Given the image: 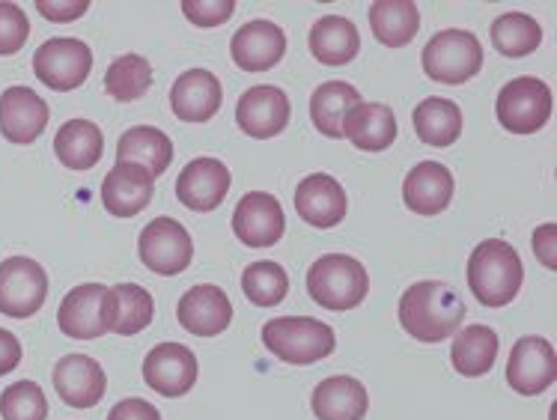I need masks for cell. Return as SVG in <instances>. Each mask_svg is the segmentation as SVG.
<instances>
[{
	"instance_id": "cell-42",
	"label": "cell",
	"mask_w": 557,
	"mask_h": 420,
	"mask_svg": "<svg viewBox=\"0 0 557 420\" xmlns=\"http://www.w3.org/2000/svg\"><path fill=\"white\" fill-rule=\"evenodd\" d=\"M22 363V343L12 331L0 329V375L12 373Z\"/></svg>"
},
{
	"instance_id": "cell-40",
	"label": "cell",
	"mask_w": 557,
	"mask_h": 420,
	"mask_svg": "<svg viewBox=\"0 0 557 420\" xmlns=\"http://www.w3.org/2000/svg\"><path fill=\"white\" fill-rule=\"evenodd\" d=\"M36 10L42 12V18H48V22H75V18H81L84 12L90 10V3L87 0H66V3H58V0H39L36 3Z\"/></svg>"
},
{
	"instance_id": "cell-21",
	"label": "cell",
	"mask_w": 557,
	"mask_h": 420,
	"mask_svg": "<svg viewBox=\"0 0 557 420\" xmlns=\"http://www.w3.org/2000/svg\"><path fill=\"white\" fill-rule=\"evenodd\" d=\"M224 102V87L209 69H188L171 87L173 114L183 123H209Z\"/></svg>"
},
{
	"instance_id": "cell-19",
	"label": "cell",
	"mask_w": 557,
	"mask_h": 420,
	"mask_svg": "<svg viewBox=\"0 0 557 420\" xmlns=\"http://www.w3.org/2000/svg\"><path fill=\"white\" fill-rule=\"evenodd\" d=\"M176 317L188 334L197 337H215L224 334L233 322V305L230 296L215 284L191 286L176 307Z\"/></svg>"
},
{
	"instance_id": "cell-7",
	"label": "cell",
	"mask_w": 557,
	"mask_h": 420,
	"mask_svg": "<svg viewBox=\"0 0 557 420\" xmlns=\"http://www.w3.org/2000/svg\"><path fill=\"white\" fill-rule=\"evenodd\" d=\"M137 257L152 274H161V277L183 274L194 260L191 233L176 218H156L140 230Z\"/></svg>"
},
{
	"instance_id": "cell-39",
	"label": "cell",
	"mask_w": 557,
	"mask_h": 420,
	"mask_svg": "<svg viewBox=\"0 0 557 420\" xmlns=\"http://www.w3.org/2000/svg\"><path fill=\"white\" fill-rule=\"evenodd\" d=\"M185 18L197 27H221L233 18V0H183Z\"/></svg>"
},
{
	"instance_id": "cell-34",
	"label": "cell",
	"mask_w": 557,
	"mask_h": 420,
	"mask_svg": "<svg viewBox=\"0 0 557 420\" xmlns=\"http://www.w3.org/2000/svg\"><path fill=\"white\" fill-rule=\"evenodd\" d=\"M490 36L492 46L498 48V54H504V58H528L543 46V27L534 15H524V12L498 15L492 22Z\"/></svg>"
},
{
	"instance_id": "cell-41",
	"label": "cell",
	"mask_w": 557,
	"mask_h": 420,
	"mask_svg": "<svg viewBox=\"0 0 557 420\" xmlns=\"http://www.w3.org/2000/svg\"><path fill=\"white\" fill-rule=\"evenodd\" d=\"M108 420H161V411L152 406V403H147V399H120L114 409H111V415H108Z\"/></svg>"
},
{
	"instance_id": "cell-8",
	"label": "cell",
	"mask_w": 557,
	"mask_h": 420,
	"mask_svg": "<svg viewBox=\"0 0 557 420\" xmlns=\"http://www.w3.org/2000/svg\"><path fill=\"white\" fill-rule=\"evenodd\" d=\"M92 51L87 42L72 36H54L36 48L34 72L46 87L58 92L78 90L84 81L90 78Z\"/></svg>"
},
{
	"instance_id": "cell-37",
	"label": "cell",
	"mask_w": 557,
	"mask_h": 420,
	"mask_svg": "<svg viewBox=\"0 0 557 420\" xmlns=\"http://www.w3.org/2000/svg\"><path fill=\"white\" fill-rule=\"evenodd\" d=\"M0 418L3 420H48V397L42 387L24 379L0 394Z\"/></svg>"
},
{
	"instance_id": "cell-22",
	"label": "cell",
	"mask_w": 557,
	"mask_h": 420,
	"mask_svg": "<svg viewBox=\"0 0 557 420\" xmlns=\"http://www.w3.org/2000/svg\"><path fill=\"white\" fill-rule=\"evenodd\" d=\"M346 192L343 185L329 173H310L298 182L296 188V209L301 221H308L310 227L331 230L346 218Z\"/></svg>"
},
{
	"instance_id": "cell-12",
	"label": "cell",
	"mask_w": 557,
	"mask_h": 420,
	"mask_svg": "<svg viewBox=\"0 0 557 420\" xmlns=\"http://www.w3.org/2000/svg\"><path fill=\"white\" fill-rule=\"evenodd\" d=\"M144 382L161 397H185L197 382V358L183 343H159L144 358Z\"/></svg>"
},
{
	"instance_id": "cell-30",
	"label": "cell",
	"mask_w": 557,
	"mask_h": 420,
	"mask_svg": "<svg viewBox=\"0 0 557 420\" xmlns=\"http://www.w3.org/2000/svg\"><path fill=\"white\" fill-rule=\"evenodd\" d=\"M54 152L69 171H90L104 152L102 128L90 120H69L54 135Z\"/></svg>"
},
{
	"instance_id": "cell-15",
	"label": "cell",
	"mask_w": 557,
	"mask_h": 420,
	"mask_svg": "<svg viewBox=\"0 0 557 420\" xmlns=\"http://www.w3.org/2000/svg\"><path fill=\"white\" fill-rule=\"evenodd\" d=\"M54 391L72 409H92L99 406L108 391V375L102 363L90 355H66L54 363Z\"/></svg>"
},
{
	"instance_id": "cell-26",
	"label": "cell",
	"mask_w": 557,
	"mask_h": 420,
	"mask_svg": "<svg viewBox=\"0 0 557 420\" xmlns=\"http://www.w3.org/2000/svg\"><path fill=\"white\" fill-rule=\"evenodd\" d=\"M156 317V301L144 286L137 284H116L108 289V301H104V322L111 334L120 337H135Z\"/></svg>"
},
{
	"instance_id": "cell-18",
	"label": "cell",
	"mask_w": 557,
	"mask_h": 420,
	"mask_svg": "<svg viewBox=\"0 0 557 420\" xmlns=\"http://www.w3.org/2000/svg\"><path fill=\"white\" fill-rule=\"evenodd\" d=\"M108 289L111 286L104 284H81L66 293L58 310L60 331L72 341H96L108 334V322H104Z\"/></svg>"
},
{
	"instance_id": "cell-33",
	"label": "cell",
	"mask_w": 557,
	"mask_h": 420,
	"mask_svg": "<svg viewBox=\"0 0 557 420\" xmlns=\"http://www.w3.org/2000/svg\"><path fill=\"white\" fill-rule=\"evenodd\" d=\"M370 27L382 46L403 48L421 30V12L411 0H375L370 7Z\"/></svg>"
},
{
	"instance_id": "cell-24",
	"label": "cell",
	"mask_w": 557,
	"mask_h": 420,
	"mask_svg": "<svg viewBox=\"0 0 557 420\" xmlns=\"http://www.w3.org/2000/svg\"><path fill=\"white\" fill-rule=\"evenodd\" d=\"M310 406L317 420H364L370 397L352 375H329L317 385Z\"/></svg>"
},
{
	"instance_id": "cell-5",
	"label": "cell",
	"mask_w": 557,
	"mask_h": 420,
	"mask_svg": "<svg viewBox=\"0 0 557 420\" xmlns=\"http://www.w3.org/2000/svg\"><path fill=\"white\" fill-rule=\"evenodd\" d=\"M423 72L438 84L459 87L483 69V46L471 30H442L423 48Z\"/></svg>"
},
{
	"instance_id": "cell-43",
	"label": "cell",
	"mask_w": 557,
	"mask_h": 420,
	"mask_svg": "<svg viewBox=\"0 0 557 420\" xmlns=\"http://www.w3.org/2000/svg\"><path fill=\"white\" fill-rule=\"evenodd\" d=\"M555 233H557L555 224H543V227H540L534 233L536 257H540V262H543V265H548L552 272H555V269H557V260H555Z\"/></svg>"
},
{
	"instance_id": "cell-1",
	"label": "cell",
	"mask_w": 557,
	"mask_h": 420,
	"mask_svg": "<svg viewBox=\"0 0 557 420\" xmlns=\"http://www.w3.org/2000/svg\"><path fill=\"white\" fill-rule=\"evenodd\" d=\"M466 322V301L444 281L411 284L399 298V325L421 343H442L454 337Z\"/></svg>"
},
{
	"instance_id": "cell-38",
	"label": "cell",
	"mask_w": 557,
	"mask_h": 420,
	"mask_svg": "<svg viewBox=\"0 0 557 420\" xmlns=\"http://www.w3.org/2000/svg\"><path fill=\"white\" fill-rule=\"evenodd\" d=\"M30 36V22L24 15L22 7L15 3H0V58H10V54H18Z\"/></svg>"
},
{
	"instance_id": "cell-32",
	"label": "cell",
	"mask_w": 557,
	"mask_h": 420,
	"mask_svg": "<svg viewBox=\"0 0 557 420\" xmlns=\"http://www.w3.org/2000/svg\"><path fill=\"white\" fill-rule=\"evenodd\" d=\"M414 132L421 137L423 144L430 147H454L459 135H462V111L459 104L442 96H430L423 99L414 114H411Z\"/></svg>"
},
{
	"instance_id": "cell-36",
	"label": "cell",
	"mask_w": 557,
	"mask_h": 420,
	"mask_svg": "<svg viewBox=\"0 0 557 420\" xmlns=\"http://www.w3.org/2000/svg\"><path fill=\"white\" fill-rule=\"evenodd\" d=\"M242 293L248 296L250 305L257 307H274L281 305L289 293V277L281 262L260 260L250 262L242 272Z\"/></svg>"
},
{
	"instance_id": "cell-10",
	"label": "cell",
	"mask_w": 557,
	"mask_h": 420,
	"mask_svg": "<svg viewBox=\"0 0 557 420\" xmlns=\"http://www.w3.org/2000/svg\"><path fill=\"white\" fill-rule=\"evenodd\" d=\"M557 379V353L555 343L546 337H522L516 341L507 361V385L522 394V397H536L555 385Z\"/></svg>"
},
{
	"instance_id": "cell-6",
	"label": "cell",
	"mask_w": 557,
	"mask_h": 420,
	"mask_svg": "<svg viewBox=\"0 0 557 420\" xmlns=\"http://www.w3.org/2000/svg\"><path fill=\"white\" fill-rule=\"evenodd\" d=\"M495 114L510 135H536L555 114V96L546 81L531 78V75L512 78L510 84L500 87Z\"/></svg>"
},
{
	"instance_id": "cell-27",
	"label": "cell",
	"mask_w": 557,
	"mask_h": 420,
	"mask_svg": "<svg viewBox=\"0 0 557 420\" xmlns=\"http://www.w3.org/2000/svg\"><path fill=\"white\" fill-rule=\"evenodd\" d=\"M343 137L364 152H382L397 140V116L382 102H361L343 120Z\"/></svg>"
},
{
	"instance_id": "cell-13",
	"label": "cell",
	"mask_w": 557,
	"mask_h": 420,
	"mask_svg": "<svg viewBox=\"0 0 557 420\" xmlns=\"http://www.w3.org/2000/svg\"><path fill=\"white\" fill-rule=\"evenodd\" d=\"M289 99L281 87L262 84V87H248L236 102V123L248 137L257 140H269V137L281 135L289 123Z\"/></svg>"
},
{
	"instance_id": "cell-23",
	"label": "cell",
	"mask_w": 557,
	"mask_h": 420,
	"mask_svg": "<svg viewBox=\"0 0 557 420\" xmlns=\"http://www.w3.org/2000/svg\"><path fill=\"white\" fill-rule=\"evenodd\" d=\"M456 192L454 173L442 161H421L414 164L403 182V200L414 215H442L450 206Z\"/></svg>"
},
{
	"instance_id": "cell-14",
	"label": "cell",
	"mask_w": 557,
	"mask_h": 420,
	"mask_svg": "<svg viewBox=\"0 0 557 420\" xmlns=\"http://www.w3.org/2000/svg\"><path fill=\"white\" fill-rule=\"evenodd\" d=\"M51 120L46 99L30 87H7L0 92V135L10 144H34Z\"/></svg>"
},
{
	"instance_id": "cell-4",
	"label": "cell",
	"mask_w": 557,
	"mask_h": 420,
	"mask_svg": "<svg viewBox=\"0 0 557 420\" xmlns=\"http://www.w3.org/2000/svg\"><path fill=\"white\" fill-rule=\"evenodd\" d=\"M308 293L325 310H352L370 293V274L349 254H325L310 265Z\"/></svg>"
},
{
	"instance_id": "cell-3",
	"label": "cell",
	"mask_w": 557,
	"mask_h": 420,
	"mask_svg": "<svg viewBox=\"0 0 557 420\" xmlns=\"http://www.w3.org/2000/svg\"><path fill=\"white\" fill-rule=\"evenodd\" d=\"M262 343L274 358L293 367H308V363L325 361L337 349V334L319 319L277 317L262 325Z\"/></svg>"
},
{
	"instance_id": "cell-29",
	"label": "cell",
	"mask_w": 557,
	"mask_h": 420,
	"mask_svg": "<svg viewBox=\"0 0 557 420\" xmlns=\"http://www.w3.org/2000/svg\"><path fill=\"white\" fill-rule=\"evenodd\" d=\"M361 102H364L361 92L349 81H325L310 96V120L317 125L319 135L341 140L343 120H346V114L352 111L355 104Z\"/></svg>"
},
{
	"instance_id": "cell-20",
	"label": "cell",
	"mask_w": 557,
	"mask_h": 420,
	"mask_svg": "<svg viewBox=\"0 0 557 420\" xmlns=\"http://www.w3.org/2000/svg\"><path fill=\"white\" fill-rule=\"evenodd\" d=\"M152 194H156V180L140 164L116 161L102 180V206L114 218L140 215L152 203Z\"/></svg>"
},
{
	"instance_id": "cell-28",
	"label": "cell",
	"mask_w": 557,
	"mask_h": 420,
	"mask_svg": "<svg viewBox=\"0 0 557 420\" xmlns=\"http://www.w3.org/2000/svg\"><path fill=\"white\" fill-rule=\"evenodd\" d=\"M116 161H128V164H140L144 171L152 173V180L168 173L173 161V144L171 137L164 135L156 125H135L128 128L120 144H116Z\"/></svg>"
},
{
	"instance_id": "cell-35",
	"label": "cell",
	"mask_w": 557,
	"mask_h": 420,
	"mask_svg": "<svg viewBox=\"0 0 557 420\" xmlns=\"http://www.w3.org/2000/svg\"><path fill=\"white\" fill-rule=\"evenodd\" d=\"M152 87V66L140 54H123L104 72V90L116 102H137Z\"/></svg>"
},
{
	"instance_id": "cell-11",
	"label": "cell",
	"mask_w": 557,
	"mask_h": 420,
	"mask_svg": "<svg viewBox=\"0 0 557 420\" xmlns=\"http://www.w3.org/2000/svg\"><path fill=\"white\" fill-rule=\"evenodd\" d=\"M233 233L245 248H272L284 239L286 215L281 200L269 192H248L233 212Z\"/></svg>"
},
{
	"instance_id": "cell-17",
	"label": "cell",
	"mask_w": 557,
	"mask_h": 420,
	"mask_svg": "<svg viewBox=\"0 0 557 420\" xmlns=\"http://www.w3.org/2000/svg\"><path fill=\"white\" fill-rule=\"evenodd\" d=\"M230 54H233V63L245 69V72L274 69L286 54L284 27L274 22H265V18L242 24L239 30L233 34V39H230Z\"/></svg>"
},
{
	"instance_id": "cell-2",
	"label": "cell",
	"mask_w": 557,
	"mask_h": 420,
	"mask_svg": "<svg viewBox=\"0 0 557 420\" xmlns=\"http://www.w3.org/2000/svg\"><path fill=\"white\" fill-rule=\"evenodd\" d=\"M524 284L522 257L510 242L486 239L468 257V286L483 307H507Z\"/></svg>"
},
{
	"instance_id": "cell-9",
	"label": "cell",
	"mask_w": 557,
	"mask_h": 420,
	"mask_svg": "<svg viewBox=\"0 0 557 420\" xmlns=\"http://www.w3.org/2000/svg\"><path fill=\"white\" fill-rule=\"evenodd\" d=\"M48 274L30 257L0 262V313L10 319L36 317L48 298Z\"/></svg>"
},
{
	"instance_id": "cell-31",
	"label": "cell",
	"mask_w": 557,
	"mask_h": 420,
	"mask_svg": "<svg viewBox=\"0 0 557 420\" xmlns=\"http://www.w3.org/2000/svg\"><path fill=\"white\" fill-rule=\"evenodd\" d=\"M498 331L490 325H466L454 337L450 349V363L459 375L466 379H480L486 375L498 361Z\"/></svg>"
},
{
	"instance_id": "cell-16",
	"label": "cell",
	"mask_w": 557,
	"mask_h": 420,
	"mask_svg": "<svg viewBox=\"0 0 557 420\" xmlns=\"http://www.w3.org/2000/svg\"><path fill=\"white\" fill-rule=\"evenodd\" d=\"M230 182L233 176H230L227 164L203 156V159L188 161L183 168L180 180H176V197L191 212H215L227 197Z\"/></svg>"
},
{
	"instance_id": "cell-25",
	"label": "cell",
	"mask_w": 557,
	"mask_h": 420,
	"mask_svg": "<svg viewBox=\"0 0 557 420\" xmlns=\"http://www.w3.org/2000/svg\"><path fill=\"white\" fill-rule=\"evenodd\" d=\"M308 46L322 66H346L361 51V34L346 15H322L310 27Z\"/></svg>"
}]
</instances>
